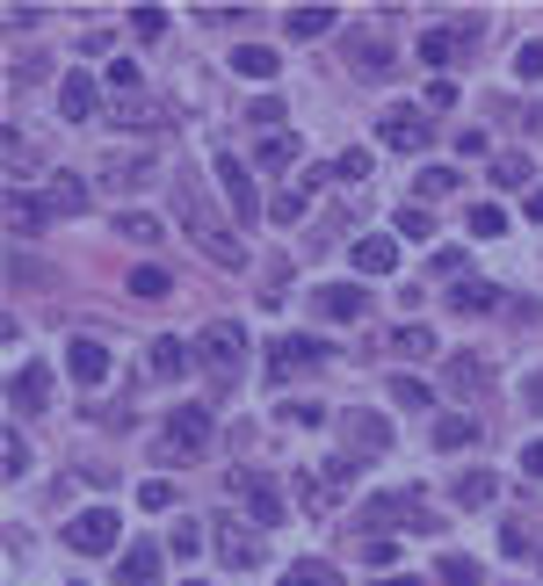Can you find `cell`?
Segmentation results:
<instances>
[{
	"label": "cell",
	"mask_w": 543,
	"mask_h": 586,
	"mask_svg": "<svg viewBox=\"0 0 543 586\" xmlns=\"http://www.w3.org/2000/svg\"><path fill=\"white\" fill-rule=\"evenodd\" d=\"M175 218L189 224V240L203 246V254H211L218 268H246V246H240V240H232V232H225V224L211 218V203H203V189H196L189 174H181V181H175Z\"/></svg>",
	"instance_id": "1"
},
{
	"label": "cell",
	"mask_w": 543,
	"mask_h": 586,
	"mask_svg": "<svg viewBox=\"0 0 543 586\" xmlns=\"http://www.w3.org/2000/svg\"><path fill=\"white\" fill-rule=\"evenodd\" d=\"M196 363H203V377L218 384V398L240 384V369H246V327L240 319H211L203 327V341H196Z\"/></svg>",
	"instance_id": "2"
},
{
	"label": "cell",
	"mask_w": 543,
	"mask_h": 586,
	"mask_svg": "<svg viewBox=\"0 0 543 586\" xmlns=\"http://www.w3.org/2000/svg\"><path fill=\"white\" fill-rule=\"evenodd\" d=\"M203 449H211V413L203 406H175V413L159 420V442H153L159 464H196Z\"/></svg>",
	"instance_id": "3"
},
{
	"label": "cell",
	"mask_w": 543,
	"mask_h": 586,
	"mask_svg": "<svg viewBox=\"0 0 543 586\" xmlns=\"http://www.w3.org/2000/svg\"><path fill=\"white\" fill-rule=\"evenodd\" d=\"M326 363H333V347L319 341V333H282V341L268 347V384L304 377V369H326Z\"/></svg>",
	"instance_id": "4"
},
{
	"label": "cell",
	"mask_w": 543,
	"mask_h": 586,
	"mask_svg": "<svg viewBox=\"0 0 543 586\" xmlns=\"http://www.w3.org/2000/svg\"><path fill=\"white\" fill-rule=\"evenodd\" d=\"M377 139H385L391 153H428V145H435V123H428V109L391 102L385 117H377Z\"/></svg>",
	"instance_id": "5"
},
{
	"label": "cell",
	"mask_w": 543,
	"mask_h": 586,
	"mask_svg": "<svg viewBox=\"0 0 543 586\" xmlns=\"http://www.w3.org/2000/svg\"><path fill=\"white\" fill-rule=\"evenodd\" d=\"M117 535H123L117 507H88V515H73V521H66V551L102 557V551H117Z\"/></svg>",
	"instance_id": "6"
},
{
	"label": "cell",
	"mask_w": 543,
	"mask_h": 586,
	"mask_svg": "<svg viewBox=\"0 0 543 586\" xmlns=\"http://www.w3.org/2000/svg\"><path fill=\"white\" fill-rule=\"evenodd\" d=\"M363 521L369 529H442V521L421 507V493H377V500L363 507Z\"/></svg>",
	"instance_id": "7"
},
{
	"label": "cell",
	"mask_w": 543,
	"mask_h": 586,
	"mask_svg": "<svg viewBox=\"0 0 543 586\" xmlns=\"http://www.w3.org/2000/svg\"><path fill=\"white\" fill-rule=\"evenodd\" d=\"M232 493L246 500V521H254V529H276V521H282V485L276 478H262V471H232Z\"/></svg>",
	"instance_id": "8"
},
{
	"label": "cell",
	"mask_w": 543,
	"mask_h": 586,
	"mask_svg": "<svg viewBox=\"0 0 543 586\" xmlns=\"http://www.w3.org/2000/svg\"><path fill=\"white\" fill-rule=\"evenodd\" d=\"M211 543H218V557H225L232 572H254V565H262V529H254V521H232V515H218Z\"/></svg>",
	"instance_id": "9"
},
{
	"label": "cell",
	"mask_w": 543,
	"mask_h": 586,
	"mask_svg": "<svg viewBox=\"0 0 543 586\" xmlns=\"http://www.w3.org/2000/svg\"><path fill=\"white\" fill-rule=\"evenodd\" d=\"M145 181H159V159H153V153H117V159H102V189H109V196H131V189H145Z\"/></svg>",
	"instance_id": "10"
},
{
	"label": "cell",
	"mask_w": 543,
	"mask_h": 586,
	"mask_svg": "<svg viewBox=\"0 0 543 586\" xmlns=\"http://www.w3.org/2000/svg\"><path fill=\"white\" fill-rule=\"evenodd\" d=\"M218 189H225V203H232V218H240V224H254V218H262V196H254V174H246L240 159H225V153H218Z\"/></svg>",
	"instance_id": "11"
},
{
	"label": "cell",
	"mask_w": 543,
	"mask_h": 586,
	"mask_svg": "<svg viewBox=\"0 0 543 586\" xmlns=\"http://www.w3.org/2000/svg\"><path fill=\"white\" fill-rule=\"evenodd\" d=\"M8 406H15V413H44V406H52V369L22 363L15 377H8Z\"/></svg>",
	"instance_id": "12"
},
{
	"label": "cell",
	"mask_w": 543,
	"mask_h": 586,
	"mask_svg": "<svg viewBox=\"0 0 543 586\" xmlns=\"http://www.w3.org/2000/svg\"><path fill=\"white\" fill-rule=\"evenodd\" d=\"M88 203H95L88 174H52V181H44V210H52V218H80Z\"/></svg>",
	"instance_id": "13"
},
{
	"label": "cell",
	"mask_w": 543,
	"mask_h": 586,
	"mask_svg": "<svg viewBox=\"0 0 543 586\" xmlns=\"http://www.w3.org/2000/svg\"><path fill=\"white\" fill-rule=\"evenodd\" d=\"M348 66L363 73V80H385V73H391V44L377 30H355L348 36Z\"/></svg>",
	"instance_id": "14"
},
{
	"label": "cell",
	"mask_w": 543,
	"mask_h": 586,
	"mask_svg": "<svg viewBox=\"0 0 543 586\" xmlns=\"http://www.w3.org/2000/svg\"><path fill=\"white\" fill-rule=\"evenodd\" d=\"M341 434L355 442V456H385L391 449V420H377V413H341Z\"/></svg>",
	"instance_id": "15"
},
{
	"label": "cell",
	"mask_w": 543,
	"mask_h": 586,
	"mask_svg": "<svg viewBox=\"0 0 543 586\" xmlns=\"http://www.w3.org/2000/svg\"><path fill=\"white\" fill-rule=\"evenodd\" d=\"M95 102H102V95H95V73H66V80H58V117L66 123H88Z\"/></svg>",
	"instance_id": "16"
},
{
	"label": "cell",
	"mask_w": 543,
	"mask_h": 586,
	"mask_svg": "<svg viewBox=\"0 0 543 586\" xmlns=\"http://www.w3.org/2000/svg\"><path fill=\"white\" fill-rule=\"evenodd\" d=\"M189 363H196V355H189V347L175 341V333H159V341L145 347V369H153L159 384H175V377H189Z\"/></svg>",
	"instance_id": "17"
},
{
	"label": "cell",
	"mask_w": 543,
	"mask_h": 586,
	"mask_svg": "<svg viewBox=\"0 0 543 586\" xmlns=\"http://www.w3.org/2000/svg\"><path fill=\"white\" fill-rule=\"evenodd\" d=\"M66 369H73L80 384H102V377H109V347L95 341V333H80V341L66 347Z\"/></svg>",
	"instance_id": "18"
},
{
	"label": "cell",
	"mask_w": 543,
	"mask_h": 586,
	"mask_svg": "<svg viewBox=\"0 0 543 586\" xmlns=\"http://www.w3.org/2000/svg\"><path fill=\"white\" fill-rule=\"evenodd\" d=\"M298 153H304L298 131H268V139L254 145V167H262V174H282V167H298Z\"/></svg>",
	"instance_id": "19"
},
{
	"label": "cell",
	"mask_w": 543,
	"mask_h": 586,
	"mask_svg": "<svg viewBox=\"0 0 543 586\" xmlns=\"http://www.w3.org/2000/svg\"><path fill=\"white\" fill-rule=\"evenodd\" d=\"M312 305H319V319H363V311H369V290H355V283H326Z\"/></svg>",
	"instance_id": "20"
},
{
	"label": "cell",
	"mask_w": 543,
	"mask_h": 586,
	"mask_svg": "<svg viewBox=\"0 0 543 586\" xmlns=\"http://www.w3.org/2000/svg\"><path fill=\"white\" fill-rule=\"evenodd\" d=\"M102 117L117 123V131H159V123H167V117H159L153 102H145V95H117V102H109Z\"/></svg>",
	"instance_id": "21"
},
{
	"label": "cell",
	"mask_w": 543,
	"mask_h": 586,
	"mask_svg": "<svg viewBox=\"0 0 543 586\" xmlns=\"http://www.w3.org/2000/svg\"><path fill=\"white\" fill-rule=\"evenodd\" d=\"M355 268H363V276H391V268H399V240L363 232V240H355Z\"/></svg>",
	"instance_id": "22"
},
{
	"label": "cell",
	"mask_w": 543,
	"mask_h": 586,
	"mask_svg": "<svg viewBox=\"0 0 543 586\" xmlns=\"http://www.w3.org/2000/svg\"><path fill=\"white\" fill-rule=\"evenodd\" d=\"M486 384H492L486 355H450V391H456V398H478Z\"/></svg>",
	"instance_id": "23"
},
{
	"label": "cell",
	"mask_w": 543,
	"mask_h": 586,
	"mask_svg": "<svg viewBox=\"0 0 543 586\" xmlns=\"http://www.w3.org/2000/svg\"><path fill=\"white\" fill-rule=\"evenodd\" d=\"M153 572H159V543H131V551L117 557V579H123V586H145Z\"/></svg>",
	"instance_id": "24"
},
{
	"label": "cell",
	"mask_w": 543,
	"mask_h": 586,
	"mask_svg": "<svg viewBox=\"0 0 543 586\" xmlns=\"http://www.w3.org/2000/svg\"><path fill=\"white\" fill-rule=\"evenodd\" d=\"M478 442V420L472 413H442L435 420V449H442V456H450V449H472Z\"/></svg>",
	"instance_id": "25"
},
{
	"label": "cell",
	"mask_w": 543,
	"mask_h": 586,
	"mask_svg": "<svg viewBox=\"0 0 543 586\" xmlns=\"http://www.w3.org/2000/svg\"><path fill=\"white\" fill-rule=\"evenodd\" d=\"M492 189H536V167H529V153H500V159H492Z\"/></svg>",
	"instance_id": "26"
},
{
	"label": "cell",
	"mask_w": 543,
	"mask_h": 586,
	"mask_svg": "<svg viewBox=\"0 0 543 586\" xmlns=\"http://www.w3.org/2000/svg\"><path fill=\"white\" fill-rule=\"evenodd\" d=\"M492 305H500V290H492V283H478V276L450 283V311H492Z\"/></svg>",
	"instance_id": "27"
},
{
	"label": "cell",
	"mask_w": 543,
	"mask_h": 586,
	"mask_svg": "<svg viewBox=\"0 0 543 586\" xmlns=\"http://www.w3.org/2000/svg\"><path fill=\"white\" fill-rule=\"evenodd\" d=\"M276 66L282 58L268 52V44H240V52H232V73H246V80H276Z\"/></svg>",
	"instance_id": "28"
},
{
	"label": "cell",
	"mask_w": 543,
	"mask_h": 586,
	"mask_svg": "<svg viewBox=\"0 0 543 586\" xmlns=\"http://www.w3.org/2000/svg\"><path fill=\"white\" fill-rule=\"evenodd\" d=\"M44 218H52V210H44V196H22V189L8 196V224H15V240H30Z\"/></svg>",
	"instance_id": "29"
},
{
	"label": "cell",
	"mask_w": 543,
	"mask_h": 586,
	"mask_svg": "<svg viewBox=\"0 0 543 586\" xmlns=\"http://www.w3.org/2000/svg\"><path fill=\"white\" fill-rule=\"evenodd\" d=\"M282 30L298 36V44H312V36L333 30V8H290V15H282Z\"/></svg>",
	"instance_id": "30"
},
{
	"label": "cell",
	"mask_w": 543,
	"mask_h": 586,
	"mask_svg": "<svg viewBox=\"0 0 543 586\" xmlns=\"http://www.w3.org/2000/svg\"><path fill=\"white\" fill-rule=\"evenodd\" d=\"M492 493H500L492 471H464V478H456V507H492Z\"/></svg>",
	"instance_id": "31"
},
{
	"label": "cell",
	"mask_w": 543,
	"mask_h": 586,
	"mask_svg": "<svg viewBox=\"0 0 543 586\" xmlns=\"http://www.w3.org/2000/svg\"><path fill=\"white\" fill-rule=\"evenodd\" d=\"M391 355L421 363V355H435V333H428V327H399V333H391Z\"/></svg>",
	"instance_id": "32"
},
{
	"label": "cell",
	"mask_w": 543,
	"mask_h": 586,
	"mask_svg": "<svg viewBox=\"0 0 543 586\" xmlns=\"http://www.w3.org/2000/svg\"><path fill=\"white\" fill-rule=\"evenodd\" d=\"M391 406H406V413H428V406H435V391H428L421 377H391Z\"/></svg>",
	"instance_id": "33"
},
{
	"label": "cell",
	"mask_w": 543,
	"mask_h": 586,
	"mask_svg": "<svg viewBox=\"0 0 543 586\" xmlns=\"http://www.w3.org/2000/svg\"><path fill=\"white\" fill-rule=\"evenodd\" d=\"M117 232H123L131 246H153V240H159V218H153V210H123Z\"/></svg>",
	"instance_id": "34"
},
{
	"label": "cell",
	"mask_w": 543,
	"mask_h": 586,
	"mask_svg": "<svg viewBox=\"0 0 543 586\" xmlns=\"http://www.w3.org/2000/svg\"><path fill=\"white\" fill-rule=\"evenodd\" d=\"M456 181H464L456 167H421V181H413V189H421V203H435V196H456Z\"/></svg>",
	"instance_id": "35"
},
{
	"label": "cell",
	"mask_w": 543,
	"mask_h": 586,
	"mask_svg": "<svg viewBox=\"0 0 543 586\" xmlns=\"http://www.w3.org/2000/svg\"><path fill=\"white\" fill-rule=\"evenodd\" d=\"M282 586H341V572H333V565H319V557H298Z\"/></svg>",
	"instance_id": "36"
},
{
	"label": "cell",
	"mask_w": 543,
	"mask_h": 586,
	"mask_svg": "<svg viewBox=\"0 0 543 586\" xmlns=\"http://www.w3.org/2000/svg\"><path fill=\"white\" fill-rule=\"evenodd\" d=\"M175 290V276H167V268H153V261H145V268H131V297H167Z\"/></svg>",
	"instance_id": "37"
},
{
	"label": "cell",
	"mask_w": 543,
	"mask_h": 586,
	"mask_svg": "<svg viewBox=\"0 0 543 586\" xmlns=\"http://www.w3.org/2000/svg\"><path fill=\"white\" fill-rule=\"evenodd\" d=\"M399 240H435V218H428V203H406V210H399Z\"/></svg>",
	"instance_id": "38"
},
{
	"label": "cell",
	"mask_w": 543,
	"mask_h": 586,
	"mask_svg": "<svg viewBox=\"0 0 543 586\" xmlns=\"http://www.w3.org/2000/svg\"><path fill=\"white\" fill-rule=\"evenodd\" d=\"M175 500H181V493H175L167 478H145V485H138V507H145V515H167Z\"/></svg>",
	"instance_id": "39"
},
{
	"label": "cell",
	"mask_w": 543,
	"mask_h": 586,
	"mask_svg": "<svg viewBox=\"0 0 543 586\" xmlns=\"http://www.w3.org/2000/svg\"><path fill=\"white\" fill-rule=\"evenodd\" d=\"M435 586H478V565H472V557H442V565H435Z\"/></svg>",
	"instance_id": "40"
},
{
	"label": "cell",
	"mask_w": 543,
	"mask_h": 586,
	"mask_svg": "<svg viewBox=\"0 0 543 586\" xmlns=\"http://www.w3.org/2000/svg\"><path fill=\"white\" fill-rule=\"evenodd\" d=\"M472 232H478V240H500V232H508V210H500V203H478L472 210Z\"/></svg>",
	"instance_id": "41"
},
{
	"label": "cell",
	"mask_w": 543,
	"mask_h": 586,
	"mask_svg": "<svg viewBox=\"0 0 543 586\" xmlns=\"http://www.w3.org/2000/svg\"><path fill=\"white\" fill-rule=\"evenodd\" d=\"M319 485H326V500H333V493H348V485H355V456H333V464L319 471Z\"/></svg>",
	"instance_id": "42"
},
{
	"label": "cell",
	"mask_w": 543,
	"mask_h": 586,
	"mask_svg": "<svg viewBox=\"0 0 543 586\" xmlns=\"http://www.w3.org/2000/svg\"><path fill=\"white\" fill-rule=\"evenodd\" d=\"M246 123H262V139H268V131H282V102H276V95H262V102L246 109Z\"/></svg>",
	"instance_id": "43"
},
{
	"label": "cell",
	"mask_w": 543,
	"mask_h": 586,
	"mask_svg": "<svg viewBox=\"0 0 543 586\" xmlns=\"http://www.w3.org/2000/svg\"><path fill=\"white\" fill-rule=\"evenodd\" d=\"M0 145H8V174H30L36 167V153H30V139H22V131H8Z\"/></svg>",
	"instance_id": "44"
},
{
	"label": "cell",
	"mask_w": 543,
	"mask_h": 586,
	"mask_svg": "<svg viewBox=\"0 0 543 586\" xmlns=\"http://www.w3.org/2000/svg\"><path fill=\"white\" fill-rule=\"evenodd\" d=\"M131 30H138V36H167V8H131Z\"/></svg>",
	"instance_id": "45"
},
{
	"label": "cell",
	"mask_w": 543,
	"mask_h": 586,
	"mask_svg": "<svg viewBox=\"0 0 543 586\" xmlns=\"http://www.w3.org/2000/svg\"><path fill=\"white\" fill-rule=\"evenodd\" d=\"M333 181H369V153H341L333 159Z\"/></svg>",
	"instance_id": "46"
},
{
	"label": "cell",
	"mask_w": 543,
	"mask_h": 586,
	"mask_svg": "<svg viewBox=\"0 0 543 586\" xmlns=\"http://www.w3.org/2000/svg\"><path fill=\"white\" fill-rule=\"evenodd\" d=\"M428 109H456V80H450V73H435V80H428Z\"/></svg>",
	"instance_id": "47"
},
{
	"label": "cell",
	"mask_w": 543,
	"mask_h": 586,
	"mask_svg": "<svg viewBox=\"0 0 543 586\" xmlns=\"http://www.w3.org/2000/svg\"><path fill=\"white\" fill-rule=\"evenodd\" d=\"M514 73H522V80H543V44H522V52H514Z\"/></svg>",
	"instance_id": "48"
},
{
	"label": "cell",
	"mask_w": 543,
	"mask_h": 586,
	"mask_svg": "<svg viewBox=\"0 0 543 586\" xmlns=\"http://www.w3.org/2000/svg\"><path fill=\"white\" fill-rule=\"evenodd\" d=\"M0 456H8V478H22V471H30V442H22V434H8V449H0Z\"/></svg>",
	"instance_id": "49"
},
{
	"label": "cell",
	"mask_w": 543,
	"mask_h": 586,
	"mask_svg": "<svg viewBox=\"0 0 543 586\" xmlns=\"http://www.w3.org/2000/svg\"><path fill=\"white\" fill-rule=\"evenodd\" d=\"M109 87H117V95H138V66H131V58H117V66H109Z\"/></svg>",
	"instance_id": "50"
},
{
	"label": "cell",
	"mask_w": 543,
	"mask_h": 586,
	"mask_svg": "<svg viewBox=\"0 0 543 586\" xmlns=\"http://www.w3.org/2000/svg\"><path fill=\"white\" fill-rule=\"evenodd\" d=\"M196 551H203V529H196V521H181V529H175V557H196Z\"/></svg>",
	"instance_id": "51"
},
{
	"label": "cell",
	"mask_w": 543,
	"mask_h": 586,
	"mask_svg": "<svg viewBox=\"0 0 543 586\" xmlns=\"http://www.w3.org/2000/svg\"><path fill=\"white\" fill-rule=\"evenodd\" d=\"M522 406H529V413H543V369H529V377H522Z\"/></svg>",
	"instance_id": "52"
},
{
	"label": "cell",
	"mask_w": 543,
	"mask_h": 586,
	"mask_svg": "<svg viewBox=\"0 0 543 586\" xmlns=\"http://www.w3.org/2000/svg\"><path fill=\"white\" fill-rule=\"evenodd\" d=\"M363 557H369V565H391V557H399V543H385V535H369V543H363Z\"/></svg>",
	"instance_id": "53"
},
{
	"label": "cell",
	"mask_w": 543,
	"mask_h": 586,
	"mask_svg": "<svg viewBox=\"0 0 543 586\" xmlns=\"http://www.w3.org/2000/svg\"><path fill=\"white\" fill-rule=\"evenodd\" d=\"M282 420H298V428H319V420H326V413H319V406H304V398H298V406H282Z\"/></svg>",
	"instance_id": "54"
},
{
	"label": "cell",
	"mask_w": 543,
	"mask_h": 586,
	"mask_svg": "<svg viewBox=\"0 0 543 586\" xmlns=\"http://www.w3.org/2000/svg\"><path fill=\"white\" fill-rule=\"evenodd\" d=\"M522 471H529V478H543V442H529V449H522Z\"/></svg>",
	"instance_id": "55"
},
{
	"label": "cell",
	"mask_w": 543,
	"mask_h": 586,
	"mask_svg": "<svg viewBox=\"0 0 543 586\" xmlns=\"http://www.w3.org/2000/svg\"><path fill=\"white\" fill-rule=\"evenodd\" d=\"M522 210H529V218L543 224V189H529V196H522Z\"/></svg>",
	"instance_id": "56"
},
{
	"label": "cell",
	"mask_w": 543,
	"mask_h": 586,
	"mask_svg": "<svg viewBox=\"0 0 543 586\" xmlns=\"http://www.w3.org/2000/svg\"><path fill=\"white\" fill-rule=\"evenodd\" d=\"M377 586H413V579H406V572H391V579H377Z\"/></svg>",
	"instance_id": "57"
},
{
	"label": "cell",
	"mask_w": 543,
	"mask_h": 586,
	"mask_svg": "<svg viewBox=\"0 0 543 586\" xmlns=\"http://www.w3.org/2000/svg\"><path fill=\"white\" fill-rule=\"evenodd\" d=\"M181 586H211V579H181Z\"/></svg>",
	"instance_id": "58"
}]
</instances>
